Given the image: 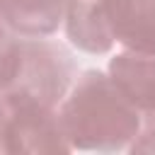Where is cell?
<instances>
[{"label":"cell","mask_w":155,"mask_h":155,"mask_svg":"<svg viewBox=\"0 0 155 155\" xmlns=\"http://www.w3.org/2000/svg\"><path fill=\"white\" fill-rule=\"evenodd\" d=\"M63 133L73 150H128L143 119L109 73L82 70L58 104Z\"/></svg>","instance_id":"1"},{"label":"cell","mask_w":155,"mask_h":155,"mask_svg":"<svg viewBox=\"0 0 155 155\" xmlns=\"http://www.w3.org/2000/svg\"><path fill=\"white\" fill-rule=\"evenodd\" d=\"M63 29L75 48L92 56L109 53L116 46L102 0H65Z\"/></svg>","instance_id":"6"},{"label":"cell","mask_w":155,"mask_h":155,"mask_svg":"<svg viewBox=\"0 0 155 155\" xmlns=\"http://www.w3.org/2000/svg\"><path fill=\"white\" fill-rule=\"evenodd\" d=\"M104 15L124 51L155 53V0H102Z\"/></svg>","instance_id":"5"},{"label":"cell","mask_w":155,"mask_h":155,"mask_svg":"<svg viewBox=\"0 0 155 155\" xmlns=\"http://www.w3.org/2000/svg\"><path fill=\"white\" fill-rule=\"evenodd\" d=\"M109 78L121 87L143 119L140 133L155 136V53L119 51L109 58Z\"/></svg>","instance_id":"4"},{"label":"cell","mask_w":155,"mask_h":155,"mask_svg":"<svg viewBox=\"0 0 155 155\" xmlns=\"http://www.w3.org/2000/svg\"><path fill=\"white\" fill-rule=\"evenodd\" d=\"M75 78V58L63 44L53 41L51 36H22L19 68L10 85L12 90H22L58 107Z\"/></svg>","instance_id":"3"},{"label":"cell","mask_w":155,"mask_h":155,"mask_svg":"<svg viewBox=\"0 0 155 155\" xmlns=\"http://www.w3.org/2000/svg\"><path fill=\"white\" fill-rule=\"evenodd\" d=\"M63 12L65 0H0V17L17 36H53Z\"/></svg>","instance_id":"7"},{"label":"cell","mask_w":155,"mask_h":155,"mask_svg":"<svg viewBox=\"0 0 155 155\" xmlns=\"http://www.w3.org/2000/svg\"><path fill=\"white\" fill-rule=\"evenodd\" d=\"M19 44H22V36H17L0 17V92H5L17 75Z\"/></svg>","instance_id":"8"},{"label":"cell","mask_w":155,"mask_h":155,"mask_svg":"<svg viewBox=\"0 0 155 155\" xmlns=\"http://www.w3.org/2000/svg\"><path fill=\"white\" fill-rule=\"evenodd\" d=\"M0 153H2V145H0Z\"/></svg>","instance_id":"9"},{"label":"cell","mask_w":155,"mask_h":155,"mask_svg":"<svg viewBox=\"0 0 155 155\" xmlns=\"http://www.w3.org/2000/svg\"><path fill=\"white\" fill-rule=\"evenodd\" d=\"M2 153H70L58 107L22 90L0 92Z\"/></svg>","instance_id":"2"}]
</instances>
